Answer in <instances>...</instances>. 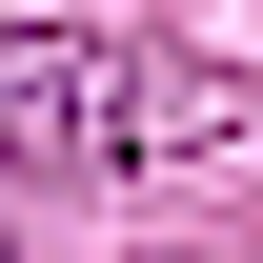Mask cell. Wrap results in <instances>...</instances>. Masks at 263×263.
Wrapping results in <instances>:
<instances>
[{
	"instance_id": "obj_1",
	"label": "cell",
	"mask_w": 263,
	"mask_h": 263,
	"mask_svg": "<svg viewBox=\"0 0 263 263\" xmlns=\"http://www.w3.org/2000/svg\"><path fill=\"white\" fill-rule=\"evenodd\" d=\"M0 142H41V162H122L142 101H122L101 41H0Z\"/></svg>"
}]
</instances>
